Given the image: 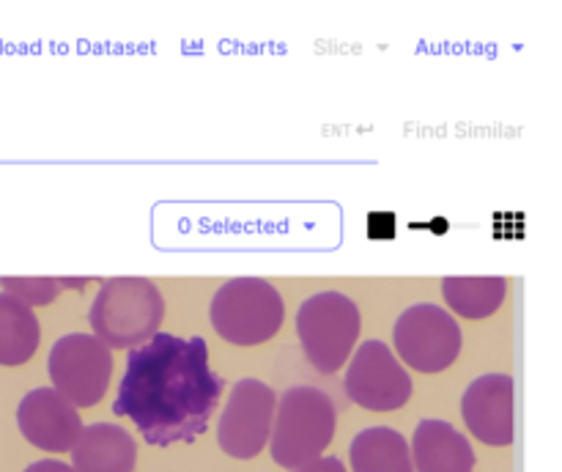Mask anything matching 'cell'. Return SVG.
I'll use <instances>...</instances> for the list:
<instances>
[{"label":"cell","instance_id":"6da1fadb","mask_svg":"<svg viewBox=\"0 0 562 472\" xmlns=\"http://www.w3.org/2000/svg\"><path fill=\"white\" fill-rule=\"evenodd\" d=\"M223 384L201 335L157 333L130 349L113 412L130 417L154 448L192 442L206 431Z\"/></svg>","mask_w":562,"mask_h":472},{"label":"cell","instance_id":"7a4b0ae2","mask_svg":"<svg viewBox=\"0 0 562 472\" xmlns=\"http://www.w3.org/2000/svg\"><path fill=\"white\" fill-rule=\"evenodd\" d=\"M335 423L338 412L324 390L311 384L285 390L280 404L274 406L272 434H269L272 459L285 470H296L322 459L335 437Z\"/></svg>","mask_w":562,"mask_h":472},{"label":"cell","instance_id":"3957f363","mask_svg":"<svg viewBox=\"0 0 562 472\" xmlns=\"http://www.w3.org/2000/svg\"><path fill=\"white\" fill-rule=\"evenodd\" d=\"M165 316V300L148 278L104 280L91 305L93 338L108 349H135L157 335Z\"/></svg>","mask_w":562,"mask_h":472},{"label":"cell","instance_id":"277c9868","mask_svg":"<svg viewBox=\"0 0 562 472\" xmlns=\"http://www.w3.org/2000/svg\"><path fill=\"white\" fill-rule=\"evenodd\" d=\"M209 318L220 338L234 346L267 344L285 318L280 291L261 278H234L214 294Z\"/></svg>","mask_w":562,"mask_h":472},{"label":"cell","instance_id":"5b68a950","mask_svg":"<svg viewBox=\"0 0 562 472\" xmlns=\"http://www.w3.org/2000/svg\"><path fill=\"white\" fill-rule=\"evenodd\" d=\"M360 307L340 291H318L296 311V335L311 366L322 373L344 368L360 338Z\"/></svg>","mask_w":562,"mask_h":472},{"label":"cell","instance_id":"8992f818","mask_svg":"<svg viewBox=\"0 0 562 472\" xmlns=\"http://www.w3.org/2000/svg\"><path fill=\"white\" fill-rule=\"evenodd\" d=\"M49 379L75 409H88L102 401L113 377V351L99 338L69 333L49 349Z\"/></svg>","mask_w":562,"mask_h":472},{"label":"cell","instance_id":"52a82bcc","mask_svg":"<svg viewBox=\"0 0 562 472\" xmlns=\"http://www.w3.org/2000/svg\"><path fill=\"white\" fill-rule=\"evenodd\" d=\"M395 351L420 373H439L461 355V327L456 316L434 302L406 307L393 329Z\"/></svg>","mask_w":562,"mask_h":472},{"label":"cell","instance_id":"ba28073f","mask_svg":"<svg viewBox=\"0 0 562 472\" xmlns=\"http://www.w3.org/2000/svg\"><path fill=\"white\" fill-rule=\"evenodd\" d=\"M278 395L267 382L241 379L234 384L220 415L217 442L231 459H256L269 445Z\"/></svg>","mask_w":562,"mask_h":472},{"label":"cell","instance_id":"9c48e42d","mask_svg":"<svg viewBox=\"0 0 562 472\" xmlns=\"http://www.w3.org/2000/svg\"><path fill=\"white\" fill-rule=\"evenodd\" d=\"M346 393L368 412H395L412 398V379L387 344L366 340L349 362Z\"/></svg>","mask_w":562,"mask_h":472},{"label":"cell","instance_id":"30bf717a","mask_svg":"<svg viewBox=\"0 0 562 472\" xmlns=\"http://www.w3.org/2000/svg\"><path fill=\"white\" fill-rule=\"evenodd\" d=\"M16 426L22 437L47 453H66L80 437V412L53 387H36L20 401Z\"/></svg>","mask_w":562,"mask_h":472},{"label":"cell","instance_id":"8fae6325","mask_svg":"<svg viewBox=\"0 0 562 472\" xmlns=\"http://www.w3.org/2000/svg\"><path fill=\"white\" fill-rule=\"evenodd\" d=\"M461 415L481 442L494 448L514 442V379L508 373L475 379L461 398Z\"/></svg>","mask_w":562,"mask_h":472},{"label":"cell","instance_id":"7c38bea8","mask_svg":"<svg viewBox=\"0 0 562 472\" xmlns=\"http://www.w3.org/2000/svg\"><path fill=\"white\" fill-rule=\"evenodd\" d=\"M412 467L415 472H472L475 450L470 439L448 420H423L412 437Z\"/></svg>","mask_w":562,"mask_h":472},{"label":"cell","instance_id":"4fadbf2b","mask_svg":"<svg viewBox=\"0 0 562 472\" xmlns=\"http://www.w3.org/2000/svg\"><path fill=\"white\" fill-rule=\"evenodd\" d=\"M69 453L75 472H132L137 461L132 434L113 423L82 426Z\"/></svg>","mask_w":562,"mask_h":472},{"label":"cell","instance_id":"5bb4252c","mask_svg":"<svg viewBox=\"0 0 562 472\" xmlns=\"http://www.w3.org/2000/svg\"><path fill=\"white\" fill-rule=\"evenodd\" d=\"M351 470L355 472H415L409 442L404 434L387 426L366 428L351 442Z\"/></svg>","mask_w":562,"mask_h":472},{"label":"cell","instance_id":"9a60e30c","mask_svg":"<svg viewBox=\"0 0 562 472\" xmlns=\"http://www.w3.org/2000/svg\"><path fill=\"white\" fill-rule=\"evenodd\" d=\"M38 318L25 302L0 294V366H22L38 349Z\"/></svg>","mask_w":562,"mask_h":472},{"label":"cell","instance_id":"2e32d148","mask_svg":"<svg viewBox=\"0 0 562 472\" xmlns=\"http://www.w3.org/2000/svg\"><path fill=\"white\" fill-rule=\"evenodd\" d=\"M445 302L456 316L486 318L508 296V280L505 278H445L442 280Z\"/></svg>","mask_w":562,"mask_h":472},{"label":"cell","instance_id":"e0dca14e","mask_svg":"<svg viewBox=\"0 0 562 472\" xmlns=\"http://www.w3.org/2000/svg\"><path fill=\"white\" fill-rule=\"evenodd\" d=\"M5 294H11L14 300L31 305H47L58 296V280L53 278H0Z\"/></svg>","mask_w":562,"mask_h":472},{"label":"cell","instance_id":"ac0fdd59","mask_svg":"<svg viewBox=\"0 0 562 472\" xmlns=\"http://www.w3.org/2000/svg\"><path fill=\"white\" fill-rule=\"evenodd\" d=\"M294 472H346L344 461L335 459V456H322V459L311 461L305 467H296Z\"/></svg>","mask_w":562,"mask_h":472},{"label":"cell","instance_id":"d6986e66","mask_svg":"<svg viewBox=\"0 0 562 472\" xmlns=\"http://www.w3.org/2000/svg\"><path fill=\"white\" fill-rule=\"evenodd\" d=\"M25 472H75V470L58 459H42V461H36V464L27 467Z\"/></svg>","mask_w":562,"mask_h":472},{"label":"cell","instance_id":"ffe728a7","mask_svg":"<svg viewBox=\"0 0 562 472\" xmlns=\"http://www.w3.org/2000/svg\"><path fill=\"white\" fill-rule=\"evenodd\" d=\"M88 283V278H80V280H58V285H71V289H82V285Z\"/></svg>","mask_w":562,"mask_h":472}]
</instances>
